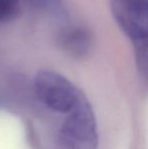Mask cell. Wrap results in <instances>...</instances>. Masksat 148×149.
<instances>
[{
  "mask_svg": "<svg viewBox=\"0 0 148 149\" xmlns=\"http://www.w3.org/2000/svg\"><path fill=\"white\" fill-rule=\"evenodd\" d=\"M68 114L60 135L64 149H97V121L84 94H81Z\"/></svg>",
  "mask_w": 148,
  "mask_h": 149,
  "instance_id": "cell-1",
  "label": "cell"
},
{
  "mask_svg": "<svg viewBox=\"0 0 148 149\" xmlns=\"http://www.w3.org/2000/svg\"><path fill=\"white\" fill-rule=\"evenodd\" d=\"M35 88L40 100L51 110L68 113L82 92L66 77L52 70H42L35 77Z\"/></svg>",
  "mask_w": 148,
  "mask_h": 149,
  "instance_id": "cell-2",
  "label": "cell"
},
{
  "mask_svg": "<svg viewBox=\"0 0 148 149\" xmlns=\"http://www.w3.org/2000/svg\"><path fill=\"white\" fill-rule=\"evenodd\" d=\"M111 11L131 42L148 37V0H112Z\"/></svg>",
  "mask_w": 148,
  "mask_h": 149,
  "instance_id": "cell-3",
  "label": "cell"
},
{
  "mask_svg": "<svg viewBox=\"0 0 148 149\" xmlns=\"http://www.w3.org/2000/svg\"><path fill=\"white\" fill-rule=\"evenodd\" d=\"M58 43L62 50L72 57H82L89 51L91 37L84 28L71 26L63 29L58 37Z\"/></svg>",
  "mask_w": 148,
  "mask_h": 149,
  "instance_id": "cell-4",
  "label": "cell"
},
{
  "mask_svg": "<svg viewBox=\"0 0 148 149\" xmlns=\"http://www.w3.org/2000/svg\"><path fill=\"white\" fill-rule=\"evenodd\" d=\"M135 63L140 76L148 83V37L132 41Z\"/></svg>",
  "mask_w": 148,
  "mask_h": 149,
  "instance_id": "cell-5",
  "label": "cell"
},
{
  "mask_svg": "<svg viewBox=\"0 0 148 149\" xmlns=\"http://www.w3.org/2000/svg\"><path fill=\"white\" fill-rule=\"evenodd\" d=\"M20 8V0H0V24L12 20Z\"/></svg>",
  "mask_w": 148,
  "mask_h": 149,
  "instance_id": "cell-6",
  "label": "cell"
},
{
  "mask_svg": "<svg viewBox=\"0 0 148 149\" xmlns=\"http://www.w3.org/2000/svg\"><path fill=\"white\" fill-rule=\"evenodd\" d=\"M33 3L37 7L43 8V9L49 10L56 14H59L61 11V5L58 0H32Z\"/></svg>",
  "mask_w": 148,
  "mask_h": 149,
  "instance_id": "cell-7",
  "label": "cell"
}]
</instances>
